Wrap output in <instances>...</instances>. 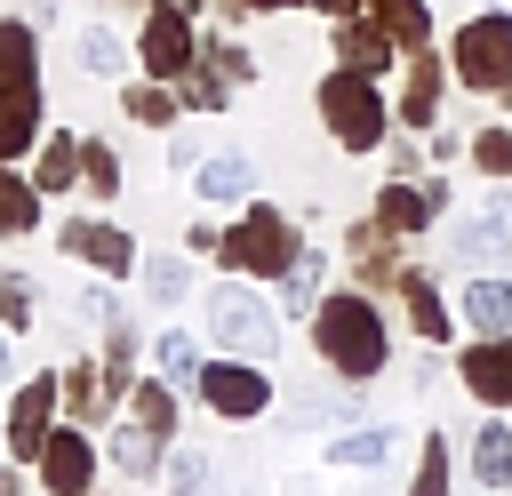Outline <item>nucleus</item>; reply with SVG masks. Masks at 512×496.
<instances>
[{
	"mask_svg": "<svg viewBox=\"0 0 512 496\" xmlns=\"http://www.w3.org/2000/svg\"><path fill=\"white\" fill-rule=\"evenodd\" d=\"M368 16H376L400 48H424V40H432V8H424V0H368Z\"/></svg>",
	"mask_w": 512,
	"mask_h": 496,
	"instance_id": "obj_27",
	"label": "nucleus"
},
{
	"mask_svg": "<svg viewBox=\"0 0 512 496\" xmlns=\"http://www.w3.org/2000/svg\"><path fill=\"white\" fill-rule=\"evenodd\" d=\"M112 464H120L128 480H152V472H168V448H160V432H152V424H136V416H128V424L112 432Z\"/></svg>",
	"mask_w": 512,
	"mask_h": 496,
	"instance_id": "obj_22",
	"label": "nucleus"
},
{
	"mask_svg": "<svg viewBox=\"0 0 512 496\" xmlns=\"http://www.w3.org/2000/svg\"><path fill=\"white\" fill-rule=\"evenodd\" d=\"M312 344H320V360H328L344 384H368V376H384V360H392V328H384V312H376L368 288L320 296V312H312Z\"/></svg>",
	"mask_w": 512,
	"mask_h": 496,
	"instance_id": "obj_1",
	"label": "nucleus"
},
{
	"mask_svg": "<svg viewBox=\"0 0 512 496\" xmlns=\"http://www.w3.org/2000/svg\"><path fill=\"white\" fill-rule=\"evenodd\" d=\"M240 8H296V0H240Z\"/></svg>",
	"mask_w": 512,
	"mask_h": 496,
	"instance_id": "obj_42",
	"label": "nucleus"
},
{
	"mask_svg": "<svg viewBox=\"0 0 512 496\" xmlns=\"http://www.w3.org/2000/svg\"><path fill=\"white\" fill-rule=\"evenodd\" d=\"M464 320H472L480 336H512V280L472 272V288H464Z\"/></svg>",
	"mask_w": 512,
	"mask_h": 496,
	"instance_id": "obj_17",
	"label": "nucleus"
},
{
	"mask_svg": "<svg viewBox=\"0 0 512 496\" xmlns=\"http://www.w3.org/2000/svg\"><path fill=\"white\" fill-rule=\"evenodd\" d=\"M184 112V88L176 80H144V88H128V120H144V128H168Z\"/></svg>",
	"mask_w": 512,
	"mask_h": 496,
	"instance_id": "obj_29",
	"label": "nucleus"
},
{
	"mask_svg": "<svg viewBox=\"0 0 512 496\" xmlns=\"http://www.w3.org/2000/svg\"><path fill=\"white\" fill-rule=\"evenodd\" d=\"M432 216H440V200H432L424 184H384V192H376V224H384V232H424Z\"/></svg>",
	"mask_w": 512,
	"mask_h": 496,
	"instance_id": "obj_20",
	"label": "nucleus"
},
{
	"mask_svg": "<svg viewBox=\"0 0 512 496\" xmlns=\"http://www.w3.org/2000/svg\"><path fill=\"white\" fill-rule=\"evenodd\" d=\"M32 32H40L32 16H0V72L40 80V40H32Z\"/></svg>",
	"mask_w": 512,
	"mask_h": 496,
	"instance_id": "obj_26",
	"label": "nucleus"
},
{
	"mask_svg": "<svg viewBox=\"0 0 512 496\" xmlns=\"http://www.w3.org/2000/svg\"><path fill=\"white\" fill-rule=\"evenodd\" d=\"M448 64H456V80H464V88H480V96H504V88H512V16H504V8H488V16L456 24V40H448Z\"/></svg>",
	"mask_w": 512,
	"mask_h": 496,
	"instance_id": "obj_5",
	"label": "nucleus"
},
{
	"mask_svg": "<svg viewBox=\"0 0 512 496\" xmlns=\"http://www.w3.org/2000/svg\"><path fill=\"white\" fill-rule=\"evenodd\" d=\"M200 328H208V344H224V352H240V360H272V344H280V312H272L248 280H224V288L200 304Z\"/></svg>",
	"mask_w": 512,
	"mask_h": 496,
	"instance_id": "obj_4",
	"label": "nucleus"
},
{
	"mask_svg": "<svg viewBox=\"0 0 512 496\" xmlns=\"http://www.w3.org/2000/svg\"><path fill=\"white\" fill-rule=\"evenodd\" d=\"M208 64H216V72H224L232 88H240V80H256V56H248V48L232 40V32H216V40H208Z\"/></svg>",
	"mask_w": 512,
	"mask_h": 496,
	"instance_id": "obj_36",
	"label": "nucleus"
},
{
	"mask_svg": "<svg viewBox=\"0 0 512 496\" xmlns=\"http://www.w3.org/2000/svg\"><path fill=\"white\" fill-rule=\"evenodd\" d=\"M256 368H264V360H240V352H232V360H208L192 392H200L216 416L248 424V416H264V408H272V376H256Z\"/></svg>",
	"mask_w": 512,
	"mask_h": 496,
	"instance_id": "obj_8",
	"label": "nucleus"
},
{
	"mask_svg": "<svg viewBox=\"0 0 512 496\" xmlns=\"http://www.w3.org/2000/svg\"><path fill=\"white\" fill-rule=\"evenodd\" d=\"M40 224V184L16 176V160H0V232H32Z\"/></svg>",
	"mask_w": 512,
	"mask_h": 496,
	"instance_id": "obj_25",
	"label": "nucleus"
},
{
	"mask_svg": "<svg viewBox=\"0 0 512 496\" xmlns=\"http://www.w3.org/2000/svg\"><path fill=\"white\" fill-rule=\"evenodd\" d=\"M472 480L480 488H512V424H480L472 432Z\"/></svg>",
	"mask_w": 512,
	"mask_h": 496,
	"instance_id": "obj_23",
	"label": "nucleus"
},
{
	"mask_svg": "<svg viewBox=\"0 0 512 496\" xmlns=\"http://www.w3.org/2000/svg\"><path fill=\"white\" fill-rule=\"evenodd\" d=\"M40 480H48V496H88L96 488V440L80 424H56L40 448Z\"/></svg>",
	"mask_w": 512,
	"mask_h": 496,
	"instance_id": "obj_11",
	"label": "nucleus"
},
{
	"mask_svg": "<svg viewBox=\"0 0 512 496\" xmlns=\"http://www.w3.org/2000/svg\"><path fill=\"white\" fill-rule=\"evenodd\" d=\"M400 296H408V320H416V336H424V344H448V320H456V312L440 304L432 272H416V264H408V272H400Z\"/></svg>",
	"mask_w": 512,
	"mask_h": 496,
	"instance_id": "obj_21",
	"label": "nucleus"
},
{
	"mask_svg": "<svg viewBox=\"0 0 512 496\" xmlns=\"http://www.w3.org/2000/svg\"><path fill=\"white\" fill-rule=\"evenodd\" d=\"M80 64H88L96 80L128 72V48H120V32H112V24H88V32H80Z\"/></svg>",
	"mask_w": 512,
	"mask_h": 496,
	"instance_id": "obj_33",
	"label": "nucleus"
},
{
	"mask_svg": "<svg viewBox=\"0 0 512 496\" xmlns=\"http://www.w3.org/2000/svg\"><path fill=\"white\" fill-rule=\"evenodd\" d=\"M0 440H8V432H0Z\"/></svg>",
	"mask_w": 512,
	"mask_h": 496,
	"instance_id": "obj_44",
	"label": "nucleus"
},
{
	"mask_svg": "<svg viewBox=\"0 0 512 496\" xmlns=\"http://www.w3.org/2000/svg\"><path fill=\"white\" fill-rule=\"evenodd\" d=\"M8 336H16V328H8V320H0V376H8V360H16V352H8Z\"/></svg>",
	"mask_w": 512,
	"mask_h": 496,
	"instance_id": "obj_41",
	"label": "nucleus"
},
{
	"mask_svg": "<svg viewBox=\"0 0 512 496\" xmlns=\"http://www.w3.org/2000/svg\"><path fill=\"white\" fill-rule=\"evenodd\" d=\"M320 120H328V136L344 152H376L384 144V88H376V72H360V64L320 72Z\"/></svg>",
	"mask_w": 512,
	"mask_h": 496,
	"instance_id": "obj_3",
	"label": "nucleus"
},
{
	"mask_svg": "<svg viewBox=\"0 0 512 496\" xmlns=\"http://www.w3.org/2000/svg\"><path fill=\"white\" fill-rule=\"evenodd\" d=\"M504 256H512V192H496L488 208L448 216V264H464V272H496Z\"/></svg>",
	"mask_w": 512,
	"mask_h": 496,
	"instance_id": "obj_7",
	"label": "nucleus"
},
{
	"mask_svg": "<svg viewBox=\"0 0 512 496\" xmlns=\"http://www.w3.org/2000/svg\"><path fill=\"white\" fill-rule=\"evenodd\" d=\"M312 8H320V16H328V24H344V16H360V8H368V0H312Z\"/></svg>",
	"mask_w": 512,
	"mask_h": 496,
	"instance_id": "obj_40",
	"label": "nucleus"
},
{
	"mask_svg": "<svg viewBox=\"0 0 512 496\" xmlns=\"http://www.w3.org/2000/svg\"><path fill=\"white\" fill-rule=\"evenodd\" d=\"M80 192H96V200H112V192H120V152H112L104 136H88V144H80Z\"/></svg>",
	"mask_w": 512,
	"mask_h": 496,
	"instance_id": "obj_32",
	"label": "nucleus"
},
{
	"mask_svg": "<svg viewBox=\"0 0 512 496\" xmlns=\"http://www.w3.org/2000/svg\"><path fill=\"white\" fill-rule=\"evenodd\" d=\"M56 248H72V256H80V264H96L104 280H128V272H136V240H128L120 224H96V216H64Z\"/></svg>",
	"mask_w": 512,
	"mask_h": 496,
	"instance_id": "obj_10",
	"label": "nucleus"
},
{
	"mask_svg": "<svg viewBox=\"0 0 512 496\" xmlns=\"http://www.w3.org/2000/svg\"><path fill=\"white\" fill-rule=\"evenodd\" d=\"M40 144V80L0 72V160H24Z\"/></svg>",
	"mask_w": 512,
	"mask_h": 496,
	"instance_id": "obj_12",
	"label": "nucleus"
},
{
	"mask_svg": "<svg viewBox=\"0 0 512 496\" xmlns=\"http://www.w3.org/2000/svg\"><path fill=\"white\" fill-rule=\"evenodd\" d=\"M464 384H472V400L512 408V336H480V344L464 352Z\"/></svg>",
	"mask_w": 512,
	"mask_h": 496,
	"instance_id": "obj_13",
	"label": "nucleus"
},
{
	"mask_svg": "<svg viewBox=\"0 0 512 496\" xmlns=\"http://www.w3.org/2000/svg\"><path fill=\"white\" fill-rule=\"evenodd\" d=\"M56 408H64V376H32V384L8 400V456H32V464H40V448H48V432H56Z\"/></svg>",
	"mask_w": 512,
	"mask_h": 496,
	"instance_id": "obj_9",
	"label": "nucleus"
},
{
	"mask_svg": "<svg viewBox=\"0 0 512 496\" xmlns=\"http://www.w3.org/2000/svg\"><path fill=\"white\" fill-rule=\"evenodd\" d=\"M112 400H120V384H112V368H104V360H80V368H64V408H72L80 424H96Z\"/></svg>",
	"mask_w": 512,
	"mask_h": 496,
	"instance_id": "obj_15",
	"label": "nucleus"
},
{
	"mask_svg": "<svg viewBox=\"0 0 512 496\" xmlns=\"http://www.w3.org/2000/svg\"><path fill=\"white\" fill-rule=\"evenodd\" d=\"M432 112H440V56H408V80H400V120L408 128H432Z\"/></svg>",
	"mask_w": 512,
	"mask_h": 496,
	"instance_id": "obj_18",
	"label": "nucleus"
},
{
	"mask_svg": "<svg viewBox=\"0 0 512 496\" xmlns=\"http://www.w3.org/2000/svg\"><path fill=\"white\" fill-rule=\"evenodd\" d=\"M472 168L504 184V176H512V128H480V136H472Z\"/></svg>",
	"mask_w": 512,
	"mask_h": 496,
	"instance_id": "obj_35",
	"label": "nucleus"
},
{
	"mask_svg": "<svg viewBox=\"0 0 512 496\" xmlns=\"http://www.w3.org/2000/svg\"><path fill=\"white\" fill-rule=\"evenodd\" d=\"M0 496H16V480H8V472H0Z\"/></svg>",
	"mask_w": 512,
	"mask_h": 496,
	"instance_id": "obj_43",
	"label": "nucleus"
},
{
	"mask_svg": "<svg viewBox=\"0 0 512 496\" xmlns=\"http://www.w3.org/2000/svg\"><path fill=\"white\" fill-rule=\"evenodd\" d=\"M296 248H304V240H296V224H288L272 200H248V208H240V224L224 232L216 264H224V272H240V280H280V272L296 264Z\"/></svg>",
	"mask_w": 512,
	"mask_h": 496,
	"instance_id": "obj_2",
	"label": "nucleus"
},
{
	"mask_svg": "<svg viewBox=\"0 0 512 496\" xmlns=\"http://www.w3.org/2000/svg\"><path fill=\"white\" fill-rule=\"evenodd\" d=\"M408 496H448V440H424V464H416Z\"/></svg>",
	"mask_w": 512,
	"mask_h": 496,
	"instance_id": "obj_39",
	"label": "nucleus"
},
{
	"mask_svg": "<svg viewBox=\"0 0 512 496\" xmlns=\"http://www.w3.org/2000/svg\"><path fill=\"white\" fill-rule=\"evenodd\" d=\"M144 288H152L160 304H176V296H184V256H144Z\"/></svg>",
	"mask_w": 512,
	"mask_h": 496,
	"instance_id": "obj_37",
	"label": "nucleus"
},
{
	"mask_svg": "<svg viewBox=\"0 0 512 496\" xmlns=\"http://www.w3.org/2000/svg\"><path fill=\"white\" fill-rule=\"evenodd\" d=\"M32 184H40V192H72V184H80V144H72V136H40Z\"/></svg>",
	"mask_w": 512,
	"mask_h": 496,
	"instance_id": "obj_28",
	"label": "nucleus"
},
{
	"mask_svg": "<svg viewBox=\"0 0 512 496\" xmlns=\"http://www.w3.org/2000/svg\"><path fill=\"white\" fill-rule=\"evenodd\" d=\"M152 352H160V376H168V384H200V368H208V360H200V344H192L184 328H168Z\"/></svg>",
	"mask_w": 512,
	"mask_h": 496,
	"instance_id": "obj_34",
	"label": "nucleus"
},
{
	"mask_svg": "<svg viewBox=\"0 0 512 496\" xmlns=\"http://www.w3.org/2000/svg\"><path fill=\"white\" fill-rule=\"evenodd\" d=\"M320 272H328V248H296V264L280 272V304L288 312H320Z\"/></svg>",
	"mask_w": 512,
	"mask_h": 496,
	"instance_id": "obj_24",
	"label": "nucleus"
},
{
	"mask_svg": "<svg viewBox=\"0 0 512 496\" xmlns=\"http://www.w3.org/2000/svg\"><path fill=\"white\" fill-rule=\"evenodd\" d=\"M320 464H352V472H368V464H392V424H352V432L320 440Z\"/></svg>",
	"mask_w": 512,
	"mask_h": 496,
	"instance_id": "obj_16",
	"label": "nucleus"
},
{
	"mask_svg": "<svg viewBox=\"0 0 512 496\" xmlns=\"http://www.w3.org/2000/svg\"><path fill=\"white\" fill-rule=\"evenodd\" d=\"M192 184H200V200L232 208V200H248V192H256V168H248L240 152H216V160H200V168H192Z\"/></svg>",
	"mask_w": 512,
	"mask_h": 496,
	"instance_id": "obj_19",
	"label": "nucleus"
},
{
	"mask_svg": "<svg viewBox=\"0 0 512 496\" xmlns=\"http://www.w3.org/2000/svg\"><path fill=\"white\" fill-rule=\"evenodd\" d=\"M136 64H144V80H184V72L200 64V48H192V8H184V0H152V8H144Z\"/></svg>",
	"mask_w": 512,
	"mask_h": 496,
	"instance_id": "obj_6",
	"label": "nucleus"
},
{
	"mask_svg": "<svg viewBox=\"0 0 512 496\" xmlns=\"http://www.w3.org/2000/svg\"><path fill=\"white\" fill-rule=\"evenodd\" d=\"M0 320H8V328H24V320H32V280H24V272H8V264H0Z\"/></svg>",
	"mask_w": 512,
	"mask_h": 496,
	"instance_id": "obj_38",
	"label": "nucleus"
},
{
	"mask_svg": "<svg viewBox=\"0 0 512 496\" xmlns=\"http://www.w3.org/2000/svg\"><path fill=\"white\" fill-rule=\"evenodd\" d=\"M128 416H136V424H152V432L168 440V432H176V392H168V376H160V384H144V376H136V384H128Z\"/></svg>",
	"mask_w": 512,
	"mask_h": 496,
	"instance_id": "obj_30",
	"label": "nucleus"
},
{
	"mask_svg": "<svg viewBox=\"0 0 512 496\" xmlns=\"http://www.w3.org/2000/svg\"><path fill=\"white\" fill-rule=\"evenodd\" d=\"M176 88H184V112H224V104H232V80H224L208 56H200V64H192Z\"/></svg>",
	"mask_w": 512,
	"mask_h": 496,
	"instance_id": "obj_31",
	"label": "nucleus"
},
{
	"mask_svg": "<svg viewBox=\"0 0 512 496\" xmlns=\"http://www.w3.org/2000/svg\"><path fill=\"white\" fill-rule=\"evenodd\" d=\"M392 48H400V40H392L376 16H344V24H336V56H344V64H360V72H384V64H392Z\"/></svg>",
	"mask_w": 512,
	"mask_h": 496,
	"instance_id": "obj_14",
	"label": "nucleus"
}]
</instances>
